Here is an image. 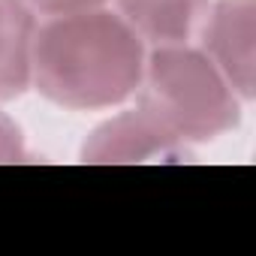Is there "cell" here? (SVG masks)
<instances>
[{
  "mask_svg": "<svg viewBox=\"0 0 256 256\" xmlns=\"http://www.w3.org/2000/svg\"><path fill=\"white\" fill-rule=\"evenodd\" d=\"M145 58L142 36L118 12L52 16L36 28L30 84L64 108H108L139 90Z\"/></svg>",
  "mask_w": 256,
  "mask_h": 256,
  "instance_id": "cell-1",
  "label": "cell"
},
{
  "mask_svg": "<svg viewBox=\"0 0 256 256\" xmlns=\"http://www.w3.org/2000/svg\"><path fill=\"white\" fill-rule=\"evenodd\" d=\"M142 102L169 130L187 142H208L241 120V96L202 48L157 46L145 58Z\"/></svg>",
  "mask_w": 256,
  "mask_h": 256,
  "instance_id": "cell-2",
  "label": "cell"
},
{
  "mask_svg": "<svg viewBox=\"0 0 256 256\" xmlns=\"http://www.w3.org/2000/svg\"><path fill=\"white\" fill-rule=\"evenodd\" d=\"M202 52L241 100L256 94V0H214L202 18Z\"/></svg>",
  "mask_w": 256,
  "mask_h": 256,
  "instance_id": "cell-3",
  "label": "cell"
},
{
  "mask_svg": "<svg viewBox=\"0 0 256 256\" xmlns=\"http://www.w3.org/2000/svg\"><path fill=\"white\" fill-rule=\"evenodd\" d=\"M181 154L184 142L145 106L100 124L82 145L84 163H148L178 160Z\"/></svg>",
  "mask_w": 256,
  "mask_h": 256,
  "instance_id": "cell-4",
  "label": "cell"
},
{
  "mask_svg": "<svg viewBox=\"0 0 256 256\" xmlns=\"http://www.w3.org/2000/svg\"><path fill=\"white\" fill-rule=\"evenodd\" d=\"M118 16L142 36V42L184 46L202 28L211 0H118Z\"/></svg>",
  "mask_w": 256,
  "mask_h": 256,
  "instance_id": "cell-5",
  "label": "cell"
},
{
  "mask_svg": "<svg viewBox=\"0 0 256 256\" xmlns=\"http://www.w3.org/2000/svg\"><path fill=\"white\" fill-rule=\"evenodd\" d=\"M36 12L24 0H0V102L30 88Z\"/></svg>",
  "mask_w": 256,
  "mask_h": 256,
  "instance_id": "cell-6",
  "label": "cell"
},
{
  "mask_svg": "<svg viewBox=\"0 0 256 256\" xmlns=\"http://www.w3.org/2000/svg\"><path fill=\"white\" fill-rule=\"evenodd\" d=\"M0 163H28V145L18 124L0 112Z\"/></svg>",
  "mask_w": 256,
  "mask_h": 256,
  "instance_id": "cell-7",
  "label": "cell"
},
{
  "mask_svg": "<svg viewBox=\"0 0 256 256\" xmlns=\"http://www.w3.org/2000/svg\"><path fill=\"white\" fill-rule=\"evenodd\" d=\"M24 4L42 16H70V12L100 10V6H106V0H24Z\"/></svg>",
  "mask_w": 256,
  "mask_h": 256,
  "instance_id": "cell-8",
  "label": "cell"
}]
</instances>
